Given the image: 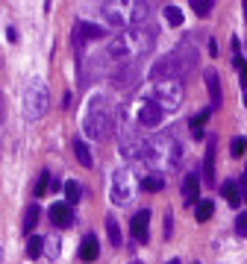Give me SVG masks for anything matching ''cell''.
<instances>
[{"instance_id": "1", "label": "cell", "mask_w": 247, "mask_h": 264, "mask_svg": "<svg viewBox=\"0 0 247 264\" xmlns=\"http://www.w3.org/2000/svg\"><path fill=\"white\" fill-rule=\"evenodd\" d=\"M144 159L153 170H177L180 168V159H183V147L174 135H153L144 141Z\"/></svg>"}, {"instance_id": "2", "label": "cell", "mask_w": 247, "mask_h": 264, "mask_svg": "<svg viewBox=\"0 0 247 264\" xmlns=\"http://www.w3.org/2000/svg\"><path fill=\"white\" fill-rule=\"evenodd\" d=\"M103 100H106L103 94H94V97H91V103H88L85 120H82L85 135H88V138H94V141L106 138V135L112 132V126H115V118H112V112L106 109V103H103Z\"/></svg>"}, {"instance_id": "3", "label": "cell", "mask_w": 247, "mask_h": 264, "mask_svg": "<svg viewBox=\"0 0 247 264\" xmlns=\"http://www.w3.org/2000/svg\"><path fill=\"white\" fill-rule=\"evenodd\" d=\"M21 109H24V118L29 123L41 120L44 112H47V82L41 76H29L24 82V97H21Z\"/></svg>"}, {"instance_id": "4", "label": "cell", "mask_w": 247, "mask_h": 264, "mask_svg": "<svg viewBox=\"0 0 247 264\" xmlns=\"http://www.w3.org/2000/svg\"><path fill=\"white\" fill-rule=\"evenodd\" d=\"M156 103H159L162 112H177L183 106V82L180 79L156 82Z\"/></svg>"}, {"instance_id": "5", "label": "cell", "mask_w": 247, "mask_h": 264, "mask_svg": "<svg viewBox=\"0 0 247 264\" xmlns=\"http://www.w3.org/2000/svg\"><path fill=\"white\" fill-rule=\"evenodd\" d=\"M136 191H138V179L127 168L115 170V176H112V203L124 206V203H130L136 197Z\"/></svg>"}, {"instance_id": "6", "label": "cell", "mask_w": 247, "mask_h": 264, "mask_svg": "<svg viewBox=\"0 0 247 264\" xmlns=\"http://www.w3.org/2000/svg\"><path fill=\"white\" fill-rule=\"evenodd\" d=\"M180 73H183V65H180L177 53H165V56L156 59L153 68H150V79H156V82H162V79H177Z\"/></svg>"}, {"instance_id": "7", "label": "cell", "mask_w": 247, "mask_h": 264, "mask_svg": "<svg viewBox=\"0 0 247 264\" xmlns=\"http://www.w3.org/2000/svg\"><path fill=\"white\" fill-rule=\"evenodd\" d=\"M162 118H165V112L159 109V103H156V100H144L141 109H138L136 123H141L144 129H159V126H162Z\"/></svg>"}, {"instance_id": "8", "label": "cell", "mask_w": 247, "mask_h": 264, "mask_svg": "<svg viewBox=\"0 0 247 264\" xmlns=\"http://www.w3.org/2000/svg\"><path fill=\"white\" fill-rule=\"evenodd\" d=\"M136 79H138V68H136V62L118 65V68L112 71V76H109L112 88H130V85H136Z\"/></svg>"}, {"instance_id": "9", "label": "cell", "mask_w": 247, "mask_h": 264, "mask_svg": "<svg viewBox=\"0 0 247 264\" xmlns=\"http://www.w3.org/2000/svg\"><path fill=\"white\" fill-rule=\"evenodd\" d=\"M100 12H103L106 24L115 26V29H124V26L130 24V18L124 15V9H118V3H100Z\"/></svg>"}, {"instance_id": "10", "label": "cell", "mask_w": 247, "mask_h": 264, "mask_svg": "<svg viewBox=\"0 0 247 264\" xmlns=\"http://www.w3.org/2000/svg\"><path fill=\"white\" fill-rule=\"evenodd\" d=\"M50 220H53L59 229H68V226L74 223L71 206H68V203H53V206H50Z\"/></svg>"}, {"instance_id": "11", "label": "cell", "mask_w": 247, "mask_h": 264, "mask_svg": "<svg viewBox=\"0 0 247 264\" xmlns=\"http://www.w3.org/2000/svg\"><path fill=\"white\" fill-rule=\"evenodd\" d=\"M200 179L194 176V173H189L186 179H183V200H186V206H197L200 203Z\"/></svg>"}, {"instance_id": "12", "label": "cell", "mask_w": 247, "mask_h": 264, "mask_svg": "<svg viewBox=\"0 0 247 264\" xmlns=\"http://www.w3.org/2000/svg\"><path fill=\"white\" fill-rule=\"evenodd\" d=\"M147 226H150V209H141L133 215V235L138 241H147Z\"/></svg>"}, {"instance_id": "13", "label": "cell", "mask_w": 247, "mask_h": 264, "mask_svg": "<svg viewBox=\"0 0 247 264\" xmlns=\"http://www.w3.org/2000/svg\"><path fill=\"white\" fill-rule=\"evenodd\" d=\"M206 88H209V97H212V106L218 109L221 100H224V91H221V76L215 71H206Z\"/></svg>"}, {"instance_id": "14", "label": "cell", "mask_w": 247, "mask_h": 264, "mask_svg": "<svg viewBox=\"0 0 247 264\" xmlns=\"http://www.w3.org/2000/svg\"><path fill=\"white\" fill-rule=\"evenodd\" d=\"M97 256H100V244H97V238H94V235H85L82 244H80V259H82V262H94Z\"/></svg>"}, {"instance_id": "15", "label": "cell", "mask_w": 247, "mask_h": 264, "mask_svg": "<svg viewBox=\"0 0 247 264\" xmlns=\"http://www.w3.org/2000/svg\"><path fill=\"white\" fill-rule=\"evenodd\" d=\"M77 32H80L82 38H88V41H100V38H106V29L97 26V24H88V21H80V24H77Z\"/></svg>"}, {"instance_id": "16", "label": "cell", "mask_w": 247, "mask_h": 264, "mask_svg": "<svg viewBox=\"0 0 247 264\" xmlns=\"http://www.w3.org/2000/svg\"><path fill=\"white\" fill-rule=\"evenodd\" d=\"M150 15V3H130V24H141Z\"/></svg>"}, {"instance_id": "17", "label": "cell", "mask_w": 247, "mask_h": 264, "mask_svg": "<svg viewBox=\"0 0 247 264\" xmlns=\"http://www.w3.org/2000/svg\"><path fill=\"white\" fill-rule=\"evenodd\" d=\"M74 156L80 159L82 168H91V162H94V159H91V150H88L85 141H74Z\"/></svg>"}, {"instance_id": "18", "label": "cell", "mask_w": 247, "mask_h": 264, "mask_svg": "<svg viewBox=\"0 0 247 264\" xmlns=\"http://www.w3.org/2000/svg\"><path fill=\"white\" fill-rule=\"evenodd\" d=\"M80 197H82V185H80L77 179H68V182H65V200L74 206V203H80Z\"/></svg>"}, {"instance_id": "19", "label": "cell", "mask_w": 247, "mask_h": 264, "mask_svg": "<svg viewBox=\"0 0 247 264\" xmlns=\"http://www.w3.org/2000/svg\"><path fill=\"white\" fill-rule=\"evenodd\" d=\"M44 253V238H38V235H32V238H27V256L35 262L38 256Z\"/></svg>"}, {"instance_id": "20", "label": "cell", "mask_w": 247, "mask_h": 264, "mask_svg": "<svg viewBox=\"0 0 247 264\" xmlns=\"http://www.w3.org/2000/svg\"><path fill=\"white\" fill-rule=\"evenodd\" d=\"M221 191H224V197H227V203H230V206H239V203H242V191H239V185H236V182H224V188H221Z\"/></svg>"}, {"instance_id": "21", "label": "cell", "mask_w": 247, "mask_h": 264, "mask_svg": "<svg viewBox=\"0 0 247 264\" xmlns=\"http://www.w3.org/2000/svg\"><path fill=\"white\" fill-rule=\"evenodd\" d=\"M194 215H197V220H200V223H206V220L215 215V206H212V200H200V203H197V209H194Z\"/></svg>"}, {"instance_id": "22", "label": "cell", "mask_w": 247, "mask_h": 264, "mask_svg": "<svg viewBox=\"0 0 247 264\" xmlns=\"http://www.w3.org/2000/svg\"><path fill=\"white\" fill-rule=\"evenodd\" d=\"M141 191H162L165 188V179L162 176H141Z\"/></svg>"}, {"instance_id": "23", "label": "cell", "mask_w": 247, "mask_h": 264, "mask_svg": "<svg viewBox=\"0 0 247 264\" xmlns=\"http://www.w3.org/2000/svg\"><path fill=\"white\" fill-rule=\"evenodd\" d=\"M38 215H41V212H38V206H29V209H27V215H24V232H27V235L35 229V223H38Z\"/></svg>"}, {"instance_id": "24", "label": "cell", "mask_w": 247, "mask_h": 264, "mask_svg": "<svg viewBox=\"0 0 247 264\" xmlns=\"http://www.w3.org/2000/svg\"><path fill=\"white\" fill-rule=\"evenodd\" d=\"M165 18H168L171 26H180V24H183V9L174 6V3H168V6H165Z\"/></svg>"}, {"instance_id": "25", "label": "cell", "mask_w": 247, "mask_h": 264, "mask_svg": "<svg viewBox=\"0 0 247 264\" xmlns=\"http://www.w3.org/2000/svg\"><path fill=\"white\" fill-rule=\"evenodd\" d=\"M106 232H109L112 247H121V226H118V220H115V217H109V220H106Z\"/></svg>"}, {"instance_id": "26", "label": "cell", "mask_w": 247, "mask_h": 264, "mask_svg": "<svg viewBox=\"0 0 247 264\" xmlns=\"http://www.w3.org/2000/svg\"><path fill=\"white\" fill-rule=\"evenodd\" d=\"M245 150H247V138H242V135L233 138V144H230V156H233V159H242Z\"/></svg>"}, {"instance_id": "27", "label": "cell", "mask_w": 247, "mask_h": 264, "mask_svg": "<svg viewBox=\"0 0 247 264\" xmlns=\"http://www.w3.org/2000/svg\"><path fill=\"white\" fill-rule=\"evenodd\" d=\"M189 6H192L197 15H209V12H212V0H192Z\"/></svg>"}, {"instance_id": "28", "label": "cell", "mask_w": 247, "mask_h": 264, "mask_svg": "<svg viewBox=\"0 0 247 264\" xmlns=\"http://www.w3.org/2000/svg\"><path fill=\"white\" fill-rule=\"evenodd\" d=\"M209 115H212V109H203V112H200V115L192 120V126H194V135H200V126L206 123V118H209Z\"/></svg>"}, {"instance_id": "29", "label": "cell", "mask_w": 247, "mask_h": 264, "mask_svg": "<svg viewBox=\"0 0 247 264\" xmlns=\"http://www.w3.org/2000/svg\"><path fill=\"white\" fill-rule=\"evenodd\" d=\"M47 185H50V173L44 170V173H41V179H38V188H35V197H44V194H47Z\"/></svg>"}, {"instance_id": "30", "label": "cell", "mask_w": 247, "mask_h": 264, "mask_svg": "<svg viewBox=\"0 0 247 264\" xmlns=\"http://www.w3.org/2000/svg\"><path fill=\"white\" fill-rule=\"evenodd\" d=\"M236 232H239L242 238H247V212H242V215L236 217Z\"/></svg>"}, {"instance_id": "31", "label": "cell", "mask_w": 247, "mask_h": 264, "mask_svg": "<svg viewBox=\"0 0 247 264\" xmlns=\"http://www.w3.org/2000/svg\"><path fill=\"white\" fill-rule=\"evenodd\" d=\"M233 65H236V68H239V73H242V85H247V62L242 59V56H236V59H233Z\"/></svg>"}, {"instance_id": "32", "label": "cell", "mask_w": 247, "mask_h": 264, "mask_svg": "<svg viewBox=\"0 0 247 264\" xmlns=\"http://www.w3.org/2000/svg\"><path fill=\"white\" fill-rule=\"evenodd\" d=\"M212 173H215V170H212V150H209V153H206V179H212Z\"/></svg>"}, {"instance_id": "33", "label": "cell", "mask_w": 247, "mask_h": 264, "mask_svg": "<svg viewBox=\"0 0 247 264\" xmlns=\"http://www.w3.org/2000/svg\"><path fill=\"white\" fill-rule=\"evenodd\" d=\"M239 191H242V200H247V173L242 176V185H239Z\"/></svg>"}, {"instance_id": "34", "label": "cell", "mask_w": 247, "mask_h": 264, "mask_svg": "<svg viewBox=\"0 0 247 264\" xmlns=\"http://www.w3.org/2000/svg\"><path fill=\"white\" fill-rule=\"evenodd\" d=\"M168 264H180V262H177V259H174V262H168Z\"/></svg>"}]
</instances>
